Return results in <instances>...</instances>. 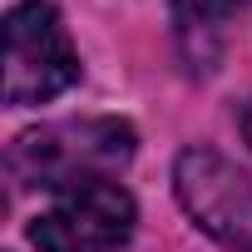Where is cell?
<instances>
[{
  "label": "cell",
  "instance_id": "6da1fadb",
  "mask_svg": "<svg viewBox=\"0 0 252 252\" xmlns=\"http://www.w3.org/2000/svg\"><path fill=\"white\" fill-rule=\"evenodd\" d=\"M134 129L124 119H64L30 129L10 144L5 168L20 188H45V193H74L89 183H114L134 158Z\"/></svg>",
  "mask_w": 252,
  "mask_h": 252
},
{
  "label": "cell",
  "instance_id": "5b68a950",
  "mask_svg": "<svg viewBox=\"0 0 252 252\" xmlns=\"http://www.w3.org/2000/svg\"><path fill=\"white\" fill-rule=\"evenodd\" d=\"M173 5V20H178V30H218L232 10H242L247 0H168Z\"/></svg>",
  "mask_w": 252,
  "mask_h": 252
},
{
  "label": "cell",
  "instance_id": "7a4b0ae2",
  "mask_svg": "<svg viewBox=\"0 0 252 252\" xmlns=\"http://www.w3.org/2000/svg\"><path fill=\"white\" fill-rule=\"evenodd\" d=\"M79 79V55L50 0H20L5 15V104H50Z\"/></svg>",
  "mask_w": 252,
  "mask_h": 252
},
{
  "label": "cell",
  "instance_id": "8992f818",
  "mask_svg": "<svg viewBox=\"0 0 252 252\" xmlns=\"http://www.w3.org/2000/svg\"><path fill=\"white\" fill-rule=\"evenodd\" d=\"M242 139H247V144H252V104H247V109H242Z\"/></svg>",
  "mask_w": 252,
  "mask_h": 252
},
{
  "label": "cell",
  "instance_id": "277c9868",
  "mask_svg": "<svg viewBox=\"0 0 252 252\" xmlns=\"http://www.w3.org/2000/svg\"><path fill=\"white\" fill-rule=\"evenodd\" d=\"M134 198L119 183H89L60 193L55 208L30 222V242L40 252H114L134 237Z\"/></svg>",
  "mask_w": 252,
  "mask_h": 252
},
{
  "label": "cell",
  "instance_id": "3957f363",
  "mask_svg": "<svg viewBox=\"0 0 252 252\" xmlns=\"http://www.w3.org/2000/svg\"><path fill=\"white\" fill-rule=\"evenodd\" d=\"M173 193L188 218L232 252H252V173L213 149H183L173 163Z\"/></svg>",
  "mask_w": 252,
  "mask_h": 252
}]
</instances>
